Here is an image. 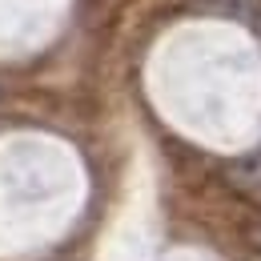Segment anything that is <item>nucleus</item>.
<instances>
[]
</instances>
